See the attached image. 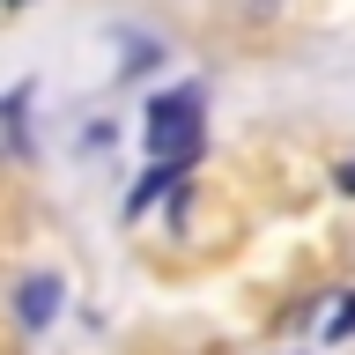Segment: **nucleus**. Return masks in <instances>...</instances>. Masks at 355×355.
<instances>
[{"label": "nucleus", "instance_id": "obj_1", "mask_svg": "<svg viewBox=\"0 0 355 355\" xmlns=\"http://www.w3.org/2000/svg\"><path fill=\"white\" fill-rule=\"evenodd\" d=\"M148 148L155 163H193L200 155V96L193 89H171L148 104Z\"/></svg>", "mask_w": 355, "mask_h": 355}, {"label": "nucleus", "instance_id": "obj_3", "mask_svg": "<svg viewBox=\"0 0 355 355\" xmlns=\"http://www.w3.org/2000/svg\"><path fill=\"white\" fill-rule=\"evenodd\" d=\"M52 304H60V288L44 282V274H37V282H22V318H30V326H44V318H52Z\"/></svg>", "mask_w": 355, "mask_h": 355}, {"label": "nucleus", "instance_id": "obj_4", "mask_svg": "<svg viewBox=\"0 0 355 355\" xmlns=\"http://www.w3.org/2000/svg\"><path fill=\"white\" fill-rule=\"evenodd\" d=\"M340 333H355V296H348L340 311H333V340H340Z\"/></svg>", "mask_w": 355, "mask_h": 355}, {"label": "nucleus", "instance_id": "obj_5", "mask_svg": "<svg viewBox=\"0 0 355 355\" xmlns=\"http://www.w3.org/2000/svg\"><path fill=\"white\" fill-rule=\"evenodd\" d=\"M340 185H348V193H355V163H348V171H340Z\"/></svg>", "mask_w": 355, "mask_h": 355}, {"label": "nucleus", "instance_id": "obj_2", "mask_svg": "<svg viewBox=\"0 0 355 355\" xmlns=\"http://www.w3.org/2000/svg\"><path fill=\"white\" fill-rule=\"evenodd\" d=\"M178 178H185V163H155V171H148V178H141V185H133V193H126V222L141 215V207H148V200L178 193Z\"/></svg>", "mask_w": 355, "mask_h": 355}]
</instances>
